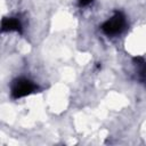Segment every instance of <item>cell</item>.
I'll return each mask as SVG.
<instances>
[{"mask_svg": "<svg viewBox=\"0 0 146 146\" xmlns=\"http://www.w3.org/2000/svg\"><path fill=\"white\" fill-rule=\"evenodd\" d=\"M11 31L22 33V24L19 19H17L16 17H3L1 21L0 32H11Z\"/></svg>", "mask_w": 146, "mask_h": 146, "instance_id": "cell-3", "label": "cell"}, {"mask_svg": "<svg viewBox=\"0 0 146 146\" xmlns=\"http://www.w3.org/2000/svg\"><path fill=\"white\" fill-rule=\"evenodd\" d=\"M125 25H127V22L123 13L115 11V14L102 25V31L106 35L113 36V35L120 34L125 29Z\"/></svg>", "mask_w": 146, "mask_h": 146, "instance_id": "cell-1", "label": "cell"}, {"mask_svg": "<svg viewBox=\"0 0 146 146\" xmlns=\"http://www.w3.org/2000/svg\"><path fill=\"white\" fill-rule=\"evenodd\" d=\"M94 0H79V6L80 7H86V6H89Z\"/></svg>", "mask_w": 146, "mask_h": 146, "instance_id": "cell-4", "label": "cell"}, {"mask_svg": "<svg viewBox=\"0 0 146 146\" xmlns=\"http://www.w3.org/2000/svg\"><path fill=\"white\" fill-rule=\"evenodd\" d=\"M36 89H38L36 84L31 80L25 78H18V79H15L11 83V96L14 98L25 97L34 92Z\"/></svg>", "mask_w": 146, "mask_h": 146, "instance_id": "cell-2", "label": "cell"}]
</instances>
